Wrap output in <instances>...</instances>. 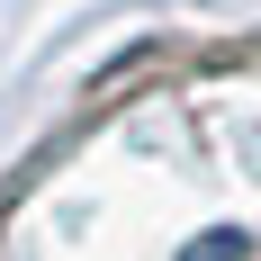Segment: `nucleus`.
<instances>
[{"label":"nucleus","mask_w":261,"mask_h":261,"mask_svg":"<svg viewBox=\"0 0 261 261\" xmlns=\"http://www.w3.org/2000/svg\"><path fill=\"white\" fill-rule=\"evenodd\" d=\"M0 261H261V54L81 126L0 207Z\"/></svg>","instance_id":"obj_1"}]
</instances>
